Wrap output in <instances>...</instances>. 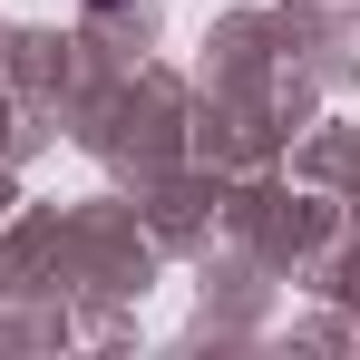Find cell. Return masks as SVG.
I'll return each instance as SVG.
<instances>
[{"mask_svg":"<svg viewBox=\"0 0 360 360\" xmlns=\"http://www.w3.org/2000/svg\"><path fill=\"white\" fill-rule=\"evenodd\" d=\"M98 10H117V0H98Z\"/></svg>","mask_w":360,"mask_h":360,"instance_id":"cell-1","label":"cell"}]
</instances>
